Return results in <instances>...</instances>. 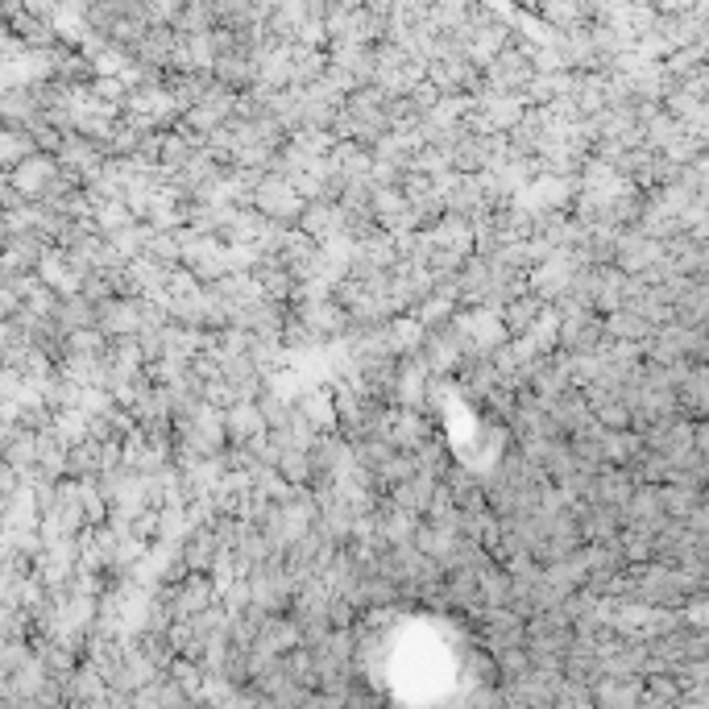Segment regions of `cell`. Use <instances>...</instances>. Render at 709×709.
Returning <instances> with one entry per match:
<instances>
[{
	"label": "cell",
	"instance_id": "obj_1",
	"mask_svg": "<svg viewBox=\"0 0 709 709\" xmlns=\"http://www.w3.org/2000/svg\"><path fill=\"white\" fill-rule=\"evenodd\" d=\"M46 175H50V162H46V158L29 154V158H21V162H17V170H12L9 187H12L17 195H25V200H37V195H42V187H46Z\"/></svg>",
	"mask_w": 709,
	"mask_h": 709
},
{
	"label": "cell",
	"instance_id": "obj_2",
	"mask_svg": "<svg viewBox=\"0 0 709 709\" xmlns=\"http://www.w3.org/2000/svg\"><path fill=\"white\" fill-rule=\"evenodd\" d=\"M29 154H34V142H29L25 133H0V162H4V167H9V162L17 167V162Z\"/></svg>",
	"mask_w": 709,
	"mask_h": 709
},
{
	"label": "cell",
	"instance_id": "obj_3",
	"mask_svg": "<svg viewBox=\"0 0 709 709\" xmlns=\"http://www.w3.org/2000/svg\"><path fill=\"white\" fill-rule=\"evenodd\" d=\"M162 162H167V167H187V162H192V145L187 142H179V137H170L167 142V150H162Z\"/></svg>",
	"mask_w": 709,
	"mask_h": 709
}]
</instances>
